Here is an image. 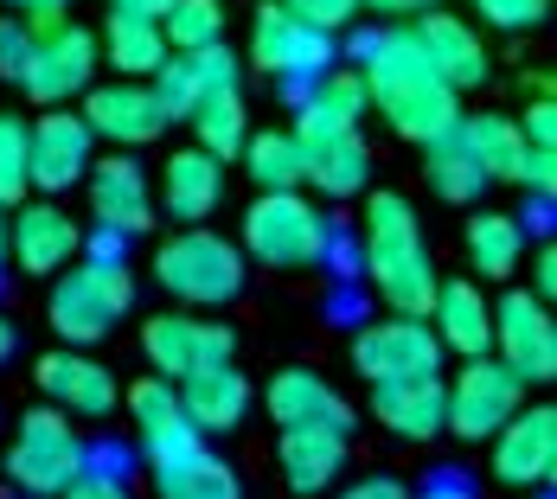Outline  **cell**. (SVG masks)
I'll list each match as a JSON object with an SVG mask.
<instances>
[{
  "mask_svg": "<svg viewBox=\"0 0 557 499\" xmlns=\"http://www.w3.org/2000/svg\"><path fill=\"white\" fill-rule=\"evenodd\" d=\"M352 58L366 64L359 84H366V103L391 122L397 141H436L443 128H455L461 115V90H448L436 77V64L417 52L410 26H385L372 39H352Z\"/></svg>",
  "mask_w": 557,
  "mask_h": 499,
  "instance_id": "obj_1",
  "label": "cell"
},
{
  "mask_svg": "<svg viewBox=\"0 0 557 499\" xmlns=\"http://www.w3.org/2000/svg\"><path fill=\"white\" fill-rule=\"evenodd\" d=\"M366 270L391 314H430L436 301V263L417 230V212L404 192H372L366 199Z\"/></svg>",
  "mask_w": 557,
  "mask_h": 499,
  "instance_id": "obj_2",
  "label": "cell"
},
{
  "mask_svg": "<svg viewBox=\"0 0 557 499\" xmlns=\"http://www.w3.org/2000/svg\"><path fill=\"white\" fill-rule=\"evenodd\" d=\"M128 308H135V276L122 270V257H77V263H64L52 276L46 321L71 346H97V339L115 333V321Z\"/></svg>",
  "mask_w": 557,
  "mask_h": 499,
  "instance_id": "obj_3",
  "label": "cell"
},
{
  "mask_svg": "<svg viewBox=\"0 0 557 499\" xmlns=\"http://www.w3.org/2000/svg\"><path fill=\"white\" fill-rule=\"evenodd\" d=\"M154 282L186 308H224L244 295V250L206 224H186L154 250Z\"/></svg>",
  "mask_w": 557,
  "mask_h": 499,
  "instance_id": "obj_4",
  "label": "cell"
},
{
  "mask_svg": "<svg viewBox=\"0 0 557 499\" xmlns=\"http://www.w3.org/2000/svg\"><path fill=\"white\" fill-rule=\"evenodd\" d=\"M244 263L263 270H314L327 257V219L314 212V199L295 192H257V205L244 212Z\"/></svg>",
  "mask_w": 557,
  "mask_h": 499,
  "instance_id": "obj_5",
  "label": "cell"
},
{
  "mask_svg": "<svg viewBox=\"0 0 557 499\" xmlns=\"http://www.w3.org/2000/svg\"><path fill=\"white\" fill-rule=\"evenodd\" d=\"M84 467H90V448H84V436L64 423V410H58V403H39V410H26V416H20L13 448H7V481H13L20 494L58 499L77 474H84Z\"/></svg>",
  "mask_w": 557,
  "mask_h": 499,
  "instance_id": "obj_6",
  "label": "cell"
},
{
  "mask_svg": "<svg viewBox=\"0 0 557 499\" xmlns=\"http://www.w3.org/2000/svg\"><path fill=\"white\" fill-rule=\"evenodd\" d=\"M97 33L90 26H71V20H52V26H39L33 33V58H26V71H20V90L39 103V110H58V103H71V97H84L90 84H97Z\"/></svg>",
  "mask_w": 557,
  "mask_h": 499,
  "instance_id": "obj_7",
  "label": "cell"
},
{
  "mask_svg": "<svg viewBox=\"0 0 557 499\" xmlns=\"http://www.w3.org/2000/svg\"><path fill=\"white\" fill-rule=\"evenodd\" d=\"M519 403H525V378H519L506 359H494V352H474V359H461V372H455V385H448L443 429L461 436V442H487Z\"/></svg>",
  "mask_w": 557,
  "mask_h": 499,
  "instance_id": "obj_8",
  "label": "cell"
},
{
  "mask_svg": "<svg viewBox=\"0 0 557 499\" xmlns=\"http://www.w3.org/2000/svg\"><path fill=\"white\" fill-rule=\"evenodd\" d=\"M250 64L257 71H270L288 84V97L301 90V84H314L327 64H334V33H321V26H308V20H295L282 0H263L257 7V20H250Z\"/></svg>",
  "mask_w": 557,
  "mask_h": 499,
  "instance_id": "obj_9",
  "label": "cell"
},
{
  "mask_svg": "<svg viewBox=\"0 0 557 499\" xmlns=\"http://www.w3.org/2000/svg\"><path fill=\"white\" fill-rule=\"evenodd\" d=\"M352 372L366 385H385V378H417V372H443V339L423 314H391L372 327L352 333Z\"/></svg>",
  "mask_w": 557,
  "mask_h": 499,
  "instance_id": "obj_10",
  "label": "cell"
},
{
  "mask_svg": "<svg viewBox=\"0 0 557 499\" xmlns=\"http://www.w3.org/2000/svg\"><path fill=\"white\" fill-rule=\"evenodd\" d=\"M494 359H506L525 385H552L557 378V327L552 301H539L532 288H506L494 301Z\"/></svg>",
  "mask_w": 557,
  "mask_h": 499,
  "instance_id": "obj_11",
  "label": "cell"
},
{
  "mask_svg": "<svg viewBox=\"0 0 557 499\" xmlns=\"http://www.w3.org/2000/svg\"><path fill=\"white\" fill-rule=\"evenodd\" d=\"M90 148H97L90 122L71 115L64 103L46 110L39 122H26V179H33V192H39V199H64L71 186H84Z\"/></svg>",
  "mask_w": 557,
  "mask_h": 499,
  "instance_id": "obj_12",
  "label": "cell"
},
{
  "mask_svg": "<svg viewBox=\"0 0 557 499\" xmlns=\"http://www.w3.org/2000/svg\"><path fill=\"white\" fill-rule=\"evenodd\" d=\"M487 442H494V481L500 487H519V494H545L552 487V474H557V410L552 403H519Z\"/></svg>",
  "mask_w": 557,
  "mask_h": 499,
  "instance_id": "obj_13",
  "label": "cell"
},
{
  "mask_svg": "<svg viewBox=\"0 0 557 499\" xmlns=\"http://www.w3.org/2000/svg\"><path fill=\"white\" fill-rule=\"evenodd\" d=\"M141 352H148V365H154V378H193V372H206V365H224L231 352H237V339L224 321H199V314H154V321H141Z\"/></svg>",
  "mask_w": 557,
  "mask_h": 499,
  "instance_id": "obj_14",
  "label": "cell"
},
{
  "mask_svg": "<svg viewBox=\"0 0 557 499\" xmlns=\"http://www.w3.org/2000/svg\"><path fill=\"white\" fill-rule=\"evenodd\" d=\"M410 39H417V52L436 64V77H443L448 90H481V84L494 77L487 39H481V33L461 20V13L423 7V13H417V26H410Z\"/></svg>",
  "mask_w": 557,
  "mask_h": 499,
  "instance_id": "obj_15",
  "label": "cell"
},
{
  "mask_svg": "<svg viewBox=\"0 0 557 499\" xmlns=\"http://www.w3.org/2000/svg\"><path fill=\"white\" fill-rule=\"evenodd\" d=\"M84 122L90 135H103L115 148H148L168 135V115L154 103L148 77H115V84H90L84 90Z\"/></svg>",
  "mask_w": 557,
  "mask_h": 499,
  "instance_id": "obj_16",
  "label": "cell"
},
{
  "mask_svg": "<svg viewBox=\"0 0 557 499\" xmlns=\"http://www.w3.org/2000/svg\"><path fill=\"white\" fill-rule=\"evenodd\" d=\"M7 250H13V263L26 276H58L64 263L84 257V230H77V219H64L58 199H20L13 230H7Z\"/></svg>",
  "mask_w": 557,
  "mask_h": 499,
  "instance_id": "obj_17",
  "label": "cell"
},
{
  "mask_svg": "<svg viewBox=\"0 0 557 499\" xmlns=\"http://www.w3.org/2000/svg\"><path fill=\"white\" fill-rule=\"evenodd\" d=\"M84 186H90V219H97V230H115V237H141V230L154 224V186H148L141 161H128V154L90 161Z\"/></svg>",
  "mask_w": 557,
  "mask_h": 499,
  "instance_id": "obj_18",
  "label": "cell"
},
{
  "mask_svg": "<svg viewBox=\"0 0 557 499\" xmlns=\"http://www.w3.org/2000/svg\"><path fill=\"white\" fill-rule=\"evenodd\" d=\"M263 410H270V423L276 429H352L359 416H352V403L339 397L321 372H308V365H288V372H276L270 378V390H263Z\"/></svg>",
  "mask_w": 557,
  "mask_h": 499,
  "instance_id": "obj_19",
  "label": "cell"
},
{
  "mask_svg": "<svg viewBox=\"0 0 557 499\" xmlns=\"http://www.w3.org/2000/svg\"><path fill=\"white\" fill-rule=\"evenodd\" d=\"M224 84H237V58H231V46H199V52H168L161 58V71H154V103H161V115L168 122H186V115L199 110L212 90H224Z\"/></svg>",
  "mask_w": 557,
  "mask_h": 499,
  "instance_id": "obj_20",
  "label": "cell"
},
{
  "mask_svg": "<svg viewBox=\"0 0 557 499\" xmlns=\"http://www.w3.org/2000/svg\"><path fill=\"white\" fill-rule=\"evenodd\" d=\"M122 403H128V416H135V442L148 454V467H168V461H180V454H193V448L206 442V436L186 423L173 378H141Z\"/></svg>",
  "mask_w": 557,
  "mask_h": 499,
  "instance_id": "obj_21",
  "label": "cell"
},
{
  "mask_svg": "<svg viewBox=\"0 0 557 499\" xmlns=\"http://www.w3.org/2000/svg\"><path fill=\"white\" fill-rule=\"evenodd\" d=\"M33 378L46 390V403H58L64 416H84V423H103L122 403V385L110 378V365H97L90 352H46Z\"/></svg>",
  "mask_w": 557,
  "mask_h": 499,
  "instance_id": "obj_22",
  "label": "cell"
},
{
  "mask_svg": "<svg viewBox=\"0 0 557 499\" xmlns=\"http://www.w3.org/2000/svg\"><path fill=\"white\" fill-rule=\"evenodd\" d=\"M295 141L301 148H321V141H334V135H359V115H366V84H359V71H321L314 84H301L295 90Z\"/></svg>",
  "mask_w": 557,
  "mask_h": 499,
  "instance_id": "obj_23",
  "label": "cell"
},
{
  "mask_svg": "<svg viewBox=\"0 0 557 499\" xmlns=\"http://www.w3.org/2000/svg\"><path fill=\"white\" fill-rule=\"evenodd\" d=\"M372 416L385 423L391 436H404V442H430V436H443V416H448V378H443V372H417V378H385V385H372Z\"/></svg>",
  "mask_w": 557,
  "mask_h": 499,
  "instance_id": "obj_24",
  "label": "cell"
},
{
  "mask_svg": "<svg viewBox=\"0 0 557 499\" xmlns=\"http://www.w3.org/2000/svg\"><path fill=\"white\" fill-rule=\"evenodd\" d=\"M436 339H443V352H461V359H474V352H487L494 346V301H487V288L481 282H436V301H430V314H423Z\"/></svg>",
  "mask_w": 557,
  "mask_h": 499,
  "instance_id": "obj_25",
  "label": "cell"
},
{
  "mask_svg": "<svg viewBox=\"0 0 557 499\" xmlns=\"http://www.w3.org/2000/svg\"><path fill=\"white\" fill-rule=\"evenodd\" d=\"M180 410H186V423L199 429V436H231L244 416H250V385H244V372L224 359V365H206V372H193V378H180Z\"/></svg>",
  "mask_w": 557,
  "mask_h": 499,
  "instance_id": "obj_26",
  "label": "cell"
},
{
  "mask_svg": "<svg viewBox=\"0 0 557 499\" xmlns=\"http://www.w3.org/2000/svg\"><path fill=\"white\" fill-rule=\"evenodd\" d=\"M219 199H224V161H212L199 141L168 154V166H161V205H168V219L199 224L219 212Z\"/></svg>",
  "mask_w": 557,
  "mask_h": 499,
  "instance_id": "obj_27",
  "label": "cell"
},
{
  "mask_svg": "<svg viewBox=\"0 0 557 499\" xmlns=\"http://www.w3.org/2000/svg\"><path fill=\"white\" fill-rule=\"evenodd\" d=\"M276 467H282V481H288V494H301V499L327 494L339 481V467H346V436L339 429H282Z\"/></svg>",
  "mask_w": 557,
  "mask_h": 499,
  "instance_id": "obj_28",
  "label": "cell"
},
{
  "mask_svg": "<svg viewBox=\"0 0 557 499\" xmlns=\"http://www.w3.org/2000/svg\"><path fill=\"white\" fill-rule=\"evenodd\" d=\"M461 250H468V270L474 282H512L519 276V263H525V224L512 219V212H474L468 230H461Z\"/></svg>",
  "mask_w": 557,
  "mask_h": 499,
  "instance_id": "obj_29",
  "label": "cell"
},
{
  "mask_svg": "<svg viewBox=\"0 0 557 499\" xmlns=\"http://www.w3.org/2000/svg\"><path fill=\"white\" fill-rule=\"evenodd\" d=\"M237 161H244V173L257 179V192H295V186H308V148L295 141V128L244 135Z\"/></svg>",
  "mask_w": 557,
  "mask_h": 499,
  "instance_id": "obj_30",
  "label": "cell"
},
{
  "mask_svg": "<svg viewBox=\"0 0 557 499\" xmlns=\"http://www.w3.org/2000/svg\"><path fill=\"white\" fill-rule=\"evenodd\" d=\"M455 122H461V115H455ZM423 161H430V166H423V173H430V192L448 199V205H474V199L494 186V179L481 173V161L468 154L461 128H443L436 141H423Z\"/></svg>",
  "mask_w": 557,
  "mask_h": 499,
  "instance_id": "obj_31",
  "label": "cell"
},
{
  "mask_svg": "<svg viewBox=\"0 0 557 499\" xmlns=\"http://www.w3.org/2000/svg\"><path fill=\"white\" fill-rule=\"evenodd\" d=\"M154 494L161 499H244V481H237V467L219 461L212 448L199 442L193 454H180L168 467H154Z\"/></svg>",
  "mask_w": 557,
  "mask_h": 499,
  "instance_id": "obj_32",
  "label": "cell"
},
{
  "mask_svg": "<svg viewBox=\"0 0 557 499\" xmlns=\"http://www.w3.org/2000/svg\"><path fill=\"white\" fill-rule=\"evenodd\" d=\"M455 128H461L468 154L481 161L487 179H512V186H519V173H525V148H532V141L519 135V122H512V115H461Z\"/></svg>",
  "mask_w": 557,
  "mask_h": 499,
  "instance_id": "obj_33",
  "label": "cell"
},
{
  "mask_svg": "<svg viewBox=\"0 0 557 499\" xmlns=\"http://www.w3.org/2000/svg\"><path fill=\"white\" fill-rule=\"evenodd\" d=\"M97 52H110L115 77H154L161 58H168V39H161V20H141V13H110Z\"/></svg>",
  "mask_w": 557,
  "mask_h": 499,
  "instance_id": "obj_34",
  "label": "cell"
},
{
  "mask_svg": "<svg viewBox=\"0 0 557 499\" xmlns=\"http://www.w3.org/2000/svg\"><path fill=\"white\" fill-rule=\"evenodd\" d=\"M308 179H314V192H327V199H359L366 179H372L366 141H359V135H334V141H321V148H308Z\"/></svg>",
  "mask_w": 557,
  "mask_h": 499,
  "instance_id": "obj_35",
  "label": "cell"
},
{
  "mask_svg": "<svg viewBox=\"0 0 557 499\" xmlns=\"http://www.w3.org/2000/svg\"><path fill=\"white\" fill-rule=\"evenodd\" d=\"M193 122V135H199V148L212 154V161H237V148H244V135H250V115H244V90L237 84H224L212 90L199 110L186 115Z\"/></svg>",
  "mask_w": 557,
  "mask_h": 499,
  "instance_id": "obj_36",
  "label": "cell"
},
{
  "mask_svg": "<svg viewBox=\"0 0 557 499\" xmlns=\"http://www.w3.org/2000/svg\"><path fill=\"white\" fill-rule=\"evenodd\" d=\"M161 39L168 52H199L224 39V0H173L161 13Z\"/></svg>",
  "mask_w": 557,
  "mask_h": 499,
  "instance_id": "obj_37",
  "label": "cell"
},
{
  "mask_svg": "<svg viewBox=\"0 0 557 499\" xmlns=\"http://www.w3.org/2000/svg\"><path fill=\"white\" fill-rule=\"evenodd\" d=\"M33 192L26 179V122L0 110V205H20Z\"/></svg>",
  "mask_w": 557,
  "mask_h": 499,
  "instance_id": "obj_38",
  "label": "cell"
},
{
  "mask_svg": "<svg viewBox=\"0 0 557 499\" xmlns=\"http://www.w3.org/2000/svg\"><path fill=\"white\" fill-rule=\"evenodd\" d=\"M487 26H500V33H532L545 13H552V0H468Z\"/></svg>",
  "mask_w": 557,
  "mask_h": 499,
  "instance_id": "obj_39",
  "label": "cell"
},
{
  "mask_svg": "<svg viewBox=\"0 0 557 499\" xmlns=\"http://www.w3.org/2000/svg\"><path fill=\"white\" fill-rule=\"evenodd\" d=\"M33 20H0V77L7 84H20V71H26V58H33Z\"/></svg>",
  "mask_w": 557,
  "mask_h": 499,
  "instance_id": "obj_40",
  "label": "cell"
},
{
  "mask_svg": "<svg viewBox=\"0 0 557 499\" xmlns=\"http://www.w3.org/2000/svg\"><path fill=\"white\" fill-rule=\"evenodd\" d=\"M295 20H308V26H321V33H346L352 20H359V0H282Z\"/></svg>",
  "mask_w": 557,
  "mask_h": 499,
  "instance_id": "obj_41",
  "label": "cell"
},
{
  "mask_svg": "<svg viewBox=\"0 0 557 499\" xmlns=\"http://www.w3.org/2000/svg\"><path fill=\"white\" fill-rule=\"evenodd\" d=\"M519 135H525L532 148H552V135H557V103H552V90H532V103H525V115H519Z\"/></svg>",
  "mask_w": 557,
  "mask_h": 499,
  "instance_id": "obj_42",
  "label": "cell"
},
{
  "mask_svg": "<svg viewBox=\"0 0 557 499\" xmlns=\"http://www.w3.org/2000/svg\"><path fill=\"white\" fill-rule=\"evenodd\" d=\"M519 186H532L539 199H552V186H557V161H552V148H525V173H519Z\"/></svg>",
  "mask_w": 557,
  "mask_h": 499,
  "instance_id": "obj_43",
  "label": "cell"
},
{
  "mask_svg": "<svg viewBox=\"0 0 557 499\" xmlns=\"http://www.w3.org/2000/svg\"><path fill=\"white\" fill-rule=\"evenodd\" d=\"M58 499H128V487H122L115 474H90V467H84V474H77Z\"/></svg>",
  "mask_w": 557,
  "mask_h": 499,
  "instance_id": "obj_44",
  "label": "cell"
},
{
  "mask_svg": "<svg viewBox=\"0 0 557 499\" xmlns=\"http://www.w3.org/2000/svg\"><path fill=\"white\" fill-rule=\"evenodd\" d=\"M339 499H410L404 481H391V474H366V481H352Z\"/></svg>",
  "mask_w": 557,
  "mask_h": 499,
  "instance_id": "obj_45",
  "label": "cell"
},
{
  "mask_svg": "<svg viewBox=\"0 0 557 499\" xmlns=\"http://www.w3.org/2000/svg\"><path fill=\"white\" fill-rule=\"evenodd\" d=\"M532 295H539V301H552V295H557V250H552V244H539V250H532Z\"/></svg>",
  "mask_w": 557,
  "mask_h": 499,
  "instance_id": "obj_46",
  "label": "cell"
},
{
  "mask_svg": "<svg viewBox=\"0 0 557 499\" xmlns=\"http://www.w3.org/2000/svg\"><path fill=\"white\" fill-rule=\"evenodd\" d=\"M7 7H13L20 20H33V26H52V20L64 13V7H71V0H7Z\"/></svg>",
  "mask_w": 557,
  "mask_h": 499,
  "instance_id": "obj_47",
  "label": "cell"
},
{
  "mask_svg": "<svg viewBox=\"0 0 557 499\" xmlns=\"http://www.w3.org/2000/svg\"><path fill=\"white\" fill-rule=\"evenodd\" d=\"M410 499H474V487H461V481H455V474H436V481H430V487H417V494Z\"/></svg>",
  "mask_w": 557,
  "mask_h": 499,
  "instance_id": "obj_48",
  "label": "cell"
},
{
  "mask_svg": "<svg viewBox=\"0 0 557 499\" xmlns=\"http://www.w3.org/2000/svg\"><path fill=\"white\" fill-rule=\"evenodd\" d=\"M359 7H372V13H391V20H410V13H423V7H436V0H359Z\"/></svg>",
  "mask_w": 557,
  "mask_h": 499,
  "instance_id": "obj_49",
  "label": "cell"
},
{
  "mask_svg": "<svg viewBox=\"0 0 557 499\" xmlns=\"http://www.w3.org/2000/svg\"><path fill=\"white\" fill-rule=\"evenodd\" d=\"M110 7H115V13H141V20H161L173 0H110Z\"/></svg>",
  "mask_w": 557,
  "mask_h": 499,
  "instance_id": "obj_50",
  "label": "cell"
},
{
  "mask_svg": "<svg viewBox=\"0 0 557 499\" xmlns=\"http://www.w3.org/2000/svg\"><path fill=\"white\" fill-rule=\"evenodd\" d=\"M13 346H20V333H13V327H7V321H0V365L13 359Z\"/></svg>",
  "mask_w": 557,
  "mask_h": 499,
  "instance_id": "obj_51",
  "label": "cell"
},
{
  "mask_svg": "<svg viewBox=\"0 0 557 499\" xmlns=\"http://www.w3.org/2000/svg\"><path fill=\"white\" fill-rule=\"evenodd\" d=\"M0 263H7V205H0Z\"/></svg>",
  "mask_w": 557,
  "mask_h": 499,
  "instance_id": "obj_52",
  "label": "cell"
}]
</instances>
